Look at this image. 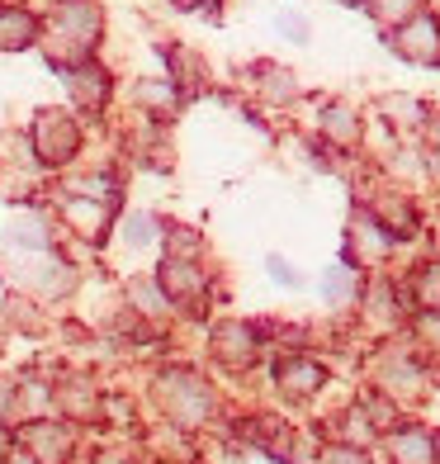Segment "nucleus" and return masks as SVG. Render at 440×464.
I'll use <instances>...</instances> for the list:
<instances>
[{
  "instance_id": "nucleus-1",
  "label": "nucleus",
  "mask_w": 440,
  "mask_h": 464,
  "mask_svg": "<svg viewBox=\"0 0 440 464\" xmlns=\"http://www.w3.org/2000/svg\"><path fill=\"white\" fill-rule=\"evenodd\" d=\"M397 48H403L412 62H440V24L431 14H416L412 24L397 34Z\"/></svg>"
},
{
  "instance_id": "nucleus-2",
  "label": "nucleus",
  "mask_w": 440,
  "mask_h": 464,
  "mask_svg": "<svg viewBox=\"0 0 440 464\" xmlns=\"http://www.w3.org/2000/svg\"><path fill=\"white\" fill-rule=\"evenodd\" d=\"M38 152L48 161H67L76 152V129L62 114H43L38 119Z\"/></svg>"
},
{
  "instance_id": "nucleus-3",
  "label": "nucleus",
  "mask_w": 440,
  "mask_h": 464,
  "mask_svg": "<svg viewBox=\"0 0 440 464\" xmlns=\"http://www.w3.org/2000/svg\"><path fill=\"white\" fill-rule=\"evenodd\" d=\"M397 450V464H435V440L426 431H403L393 440Z\"/></svg>"
},
{
  "instance_id": "nucleus-4",
  "label": "nucleus",
  "mask_w": 440,
  "mask_h": 464,
  "mask_svg": "<svg viewBox=\"0 0 440 464\" xmlns=\"http://www.w3.org/2000/svg\"><path fill=\"white\" fill-rule=\"evenodd\" d=\"M29 38H33V19L24 10H14V5L0 10V48H24Z\"/></svg>"
},
{
  "instance_id": "nucleus-5",
  "label": "nucleus",
  "mask_w": 440,
  "mask_h": 464,
  "mask_svg": "<svg viewBox=\"0 0 440 464\" xmlns=\"http://www.w3.org/2000/svg\"><path fill=\"white\" fill-rule=\"evenodd\" d=\"M33 440H38V459H43V464H62L57 450H67L62 431H53V427H33Z\"/></svg>"
},
{
  "instance_id": "nucleus-6",
  "label": "nucleus",
  "mask_w": 440,
  "mask_h": 464,
  "mask_svg": "<svg viewBox=\"0 0 440 464\" xmlns=\"http://www.w3.org/2000/svg\"><path fill=\"white\" fill-rule=\"evenodd\" d=\"M289 379H293V389H299V393H312V389H318V379H322V370L318 365H284V384H289Z\"/></svg>"
},
{
  "instance_id": "nucleus-7",
  "label": "nucleus",
  "mask_w": 440,
  "mask_h": 464,
  "mask_svg": "<svg viewBox=\"0 0 440 464\" xmlns=\"http://www.w3.org/2000/svg\"><path fill=\"white\" fill-rule=\"evenodd\" d=\"M384 110H393V123H422V104L416 100H384Z\"/></svg>"
},
{
  "instance_id": "nucleus-8",
  "label": "nucleus",
  "mask_w": 440,
  "mask_h": 464,
  "mask_svg": "<svg viewBox=\"0 0 440 464\" xmlns=\"http://www.w3.org/2000/svg\"><path fill=\"white\" fill-rule=\"evenodd\" d=\"M369 10L379 14V19H393V14H403V19H407V14L416 10V0H374Z\"/></svg>"
},
{
  "instance_id": "nucleus-9",
  "label": "nucleus",
  "mask_w": 440,
  "mask_h": 464,
  "mask_svg": "<svg viewBox=\"0 0 440 464\" xmlns=\"http://www.w3.org/2000/svg\"><path fill=\"white\" fill-rule=\"evenodd\" d=\"M422 304H426V308H440V266L426 270V280H422Z\"/></svg>"
},
{
  "instance_id": "nucleus-10",
  "label": "nucleus",
  "mask_w": 440,
  "mask_h": 464,
  "mask_svg": "<svg viewBox=\"0 0 440 464\" xmlns=\"http://www.w3.org/2000/svg\"><path fill=\"white\" fill-rule=\"evenodd\" d=\"M331 133H337V138H355V119H350V110H331Z\"/></svg>"
},
{
  "instance_id": "nucleus-11",
  "label": "nucleus",
  "mask_w": 440,
  "mask_h": 464,
  "mask_svg": "<svg viewBox=\"0 0 440 464\" xmlns=\"http://www.w3.org/2000/svg\"><path fill=\"white\" fill-rule=\"evenodd\" d=\"M129 242H133V246L152 242V218H133V223H129Z\"/></svg>"
},
{
  "instance_id": "nucleus-12",
  "label": "nucleus",
  "mask_w": 440,
  "mask_h": 464,
  "mask_svg": "<svg viewBox=\"0 0 440 464\" xmlns=\"http://www.w3.org/2000/svg\"><path fill=\"white\" fill-rule=\"evenodd\" d=\"M280 29H284V34H293V44H303V34H308V24H303L299 14H284V19H280Z\"/></svg>"
},
{
  "instance_id": "nucleus-13",
  "label": "nucleus",
  "mask_w": 440,
  "mask_h": 464,
  "mask_svg": "<svg viewBox=\"0 0 440 464\" xmlns=\"http://www.w3.org/2000/svg\"><path fill=\"white\" fill-rule=\"evenodd\" d=\"M422 332L426 336H440V318H435V313H431V318H422Z\"/></svg>"
},
{
  "instance_id": "nucleus-14",
  "label": "nucleus",
  "mask_w": 440,
  "mask_h": 464,
  "mask_svg": "<svg viewBox=\"0 0 440 464\" xmlns=\"http://www.w3.org/2000/svg\"><path fill=\"white\" fill-rule=\"evenodd\" d=\"M180 5H195V0H180Z\"/></svg>"
}]
</instances>
